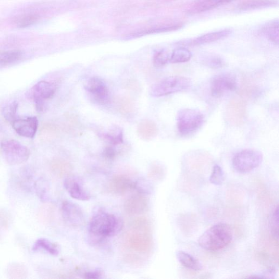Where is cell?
Here are the masks:
<instances>
[{
    "instance_id": "cell-1",
    "label": "cell",
    "mask_w": 279,
    "mask_h": 279,
    "mask_svg": "<svg viewBox=\"0 0 279 279\" xmlns=\"http://www.w3.org/2000/svg\"><path fill=\"white\" fill-rule=\"evenodd\" d=\"M234 231L230 225L220 223L212 226L199 237L198 243L201 248L210 251L224 249L233 240Z\"/></svg>"
},
{
    "instance_id": "cell-2",
    "label": "cell",
    "mask_w": 279,
    "mask_h": 279,
    "mask_svg": "<svg viewBox=\"0 0 279 279\" xmlns=\"http://www.w3.org/2000/svg\"><path fill=\"white\" fill-rule=\"evenodd\" d=\"M122 226L121 221L115 216L100 212L90 220L88 231L89 235L98 241L115 235Z\"/></svg>"
},
{
    "instance_id": "cell-3",
    "label": "cell",
    "mask_w": 279,
    "mask_h": 279,
    "mask_svg": "<svg viewBox=\"0 0 279 279\" xmlns=\"http://www.w3.org/2000/svg\"><path fill=\"white\" fill-rule=\"evenodd\" d=\"M149 224L144 218L135 220L126 236L125 242L127 247L139 253L147 252L151 247V239L148 234Z\"/></svg>"
},
{
    "instance_id": "cell-4",
    "label": "cell",
    "mask_w": 279,
    "mask_h": 279,
    "mask_svg": "<svg viewBox=\"0 0 279 279\" xmlns=\"http://www.w3.org/2000/svg\"><path fill=\"white\" fill-rule=\"evenodd\" d=\"M204 117L199 111L184 109L180 110L177 116V126L179 134L184 137L195 134L202 127Z\"/></svg>"
},
{
    "instance_id": "cell-5",
    "label": "cell",
    "mask_w": 279,
    "mask_h": 279,
    "mask_svg": "<svg viewBox=\"0 0 279 279\" xmlns=\"http://www.w3.org/2000/svg\"><path fill=\"white\" fill-rule=\"evenodd\" d=\"M192 86L190 78L180 76H172L164 79L154 85L150 94L152 96L159 97L187 91Z\"/></svg>"
},
{
    "instance_id": "cell-6",
    "label": "cell",
    "mask_w": 279,
    "mask_h": 279,
    "mask_svg": "<svg viewBox=\"0 0 279 279\" xmlns=\"http://www.w3.org/2000/svg\"><path fill=\"white\" fill-rule=\"evenodd\" d=\"M0 147L4 158L10 165H19L30 158L31 153L28 148L15 140H5Z\"/></svg>"
},
{
    "instance_id": "cell-7",
    "label": "cell",
    "mask_w": 279,
    "mask_h": 279,
    "mask_svg": "<svg viewBox=\"0 0 279 279\" xmlns=\"http://www.w3.org/2000/svg\"><path fill=\"white\" fill-rule=\"evenodd\" d=\"M263 160V155L252 149L243 150L235 156L232 160L234 169L240 174H248L258 168Z\"/></svg>"
},
{
    "instance_id": "cell-8",
    "label": "cell",
    "mask_w": 279,
    "mask_h": 279,
    "mask_svg": "<svg viewBox=\"0 0 279 279\" xmlns=\"http://www.w3.org/2000/svg\"><path fill=\"white\" fill-rule=\"evenodd\" d=\"M237 85V80L234 74H220L213 78L211 82L212 95L216 98L222 97L226 94L235 91Z\"/></svg>"
},
{
    "instance_id": "cell-9",
    "label": "cell",
    "mask_w": 279,
    "mask_h": 279,
    "mask_svg": "<svg viewBox=\"0 0 279 279\" xmlns=\"http://www.w3.org/2000/svg\"><path fill=\"white\" fill-rule=\"evenodd\" d=\"M56 86L49 82L40 81L33 86L28 92L31 99L34 101L38 111H43L45 100L51 99L56 92Z\"/></svg>"
},
{
    "instance_id": "cell-10",
    "label": "cell",
    "mask_w": 279,
    "mask_h": 279,
    "mask_svg": "<svg viewBox=\"0 0 279 279\" xmlns=\"http://www.w3.org/2000/svg\"><path fill=\"white\" fill-rule=\"evenodd\" d=\"M85 88L91 95L96 103L104 105L109 102V89L100 79L98 78L90 79L87 81Z\"/></svg>"
},
{
    "instance_id": "cell-11",
    "label": "cell",
    "mask_w": 279,
    "mask_h": 279,
    "mask_svg": "<svg viewBox=\"0 0 279 279\" xmlns=\"http://www.w3.org/2000/svg\"><path fill=\"white\" fill-rule=\"evenodd\" d=\"M246 105L241 100L233 99L227 106L226 117L229 124L235 126L242 125L245 120Z\"/></svg>"
},
{
    "instance_id": "cell-12",
    "label": "cell",
    "mask_w": 279,
    "mask_h": 279,
    "mask_svg": "<svg viewBox=\"0 0 279 279\" xmlns=\"http://www.w3.org/2000/svg\"><path fill=\"white\" fill-rule=\"evenodd\" d=\"M61 211L64 219L69 225L78 227L84 224V213L77 204L70 201H64L62 204Z\"/></svg>"
},
{
    "instance_id": "cell-13",
    "label": "cell",
    "mask_w": 279,
    "mask_h": 279,
    "mask_svg": "<svg viewBox=\"0 0 279 279\" xmlns=\"http://www.w3.org/2000/svg\"><path fill=\"white\" fill-rule=\"evenodd\" d=\"M38 120L36 117H27L16 119L13 123V128L21 136L34 138L38 127Z\"/></svg>"
},
{
    "instance_id": "cell-14",
    "label": "cell",
    "mask_w": 279,
    "mask_h": 279,
    "mask_svg": "<svg viewBox=\"0 0 279 279\" xmlns=\"http://www.w3.org/2000/svg\"><path fill=\"white\" fill-rule=\"evenodd\" d=\"M136 188V182L124 175L114 176L109 183L110 191L117 195H124Z\"/></svg>"
},
{
    "instance_id": "cell-15",
    "label": "cell",
    "mask_w": 279,
    "mask_h": 279,
    "mask_svg": "<svg viewBox=\"0 0 279 279\" xmlns=\"http://www.w3.org/2000/svg\"><path fill=\"white\" fill-rule=\"evenodd\" d=\"M148 207V201L144 194L139 193L126 200L124 208L129 215H138L144 213Z\"/></svg>"
},
{
    "instance_id": "cell-16",
    "label": "cell",
    "mask_w": 279,
    "mask_h": 279,
    "mask_svg": "<svg viewBox=\"0 0 279 279\" xmlns=\"http://www.w3.org/2000/svg\"><path fill=\"white\" fill-rule=\"evenodd\" d=\"M64 187L72 198L87 201L90 199L89 194L84 190L79 179L75 177L69 176L64 180Z\"/></svg>"
},
{
    "instance_id": "cell-17",
    "label": "cell",
    "mask_w": 279,
    "mask_h": 279,
    "mask_svg": "<svg viewBox=\"0 0 279 279\" xmlns=\"http://www.w3.org/2000/svg\"><path fill=\"white\" fill-rule=\"evenodd\" d=\"M234 0H196L189 8L188 12L198 14L215 9L233 2Z\"/></svg>"
},
{
    "instance_id": "cell-18",
    "label": "cell",
    "mask_w": 279,
    "mask_h": 279,
    "mask_svg": "<svg viewBox=\"0 0 279 279\" xmlns=\"http://www.w3.org/2000/svg\"><path fill=\"white\" fill-rule=\"evenodd\" d=\"M176 255L179 263L189 269L200 271L203 269L201 262L190 253L178 250L176 252Z\"/></svg>"
},
{
    "instance_id": "cell-19",
    "label": "cell",
    "mask_w": 279,
    "mask_h": 279,
    "mask_svg": "<svg viewBox=\"0 0 279 279\" xmlns=\"http://www.w3.org/2000/svg\"><path fill=\"white\" fill-rule=\"evenodd\" d=\"M137 132L140 137L145 141H150L157 135L158 129L154 122L144 120L138 124Z\"/></svg>"
},
{
    "instance_id": "cell-20",
    "label": "cell",
    "mask_w": 279,
    "mask_h": 279,
    "mask_svg": "<svg viewBox=\"0 0 279 279\" xmlns=\"http://www.w3.org/2000/svg\"><path fill=\"white\" fill-rule=\"evenodd\" d=\"M231 32V30H225L209 33L194 39L191 44L193 45H198L214 42L229 36Z\"/></svg>"
},
{
    "instance_id": "cell-21",
    "label": "cell",
    "mask_w": 279,
    "mask_h": 279,
    "mask_svg": "<svg viewBox=\"0 0 279 279\" xmlns=\"http://www.w3.org/2000/svg\"><path fill=\"white\" fill-rule=\"evenodd\" d=\"M262 35L275 44H278L279 30L278 21L274 20L268 22L261 30Z\"/></svg>"
},
{
    "instance_id": "cell-22",
    "label": "cell",
    "mask_w": 279,
    "mask_h": 279,
    "mask_svg": "<svg viewBox=\"0 0 279 279\" xmlns=\"http://www.w3.org/2000/svg\"><path fill=\"white\" fill-rule=\"evenodd\" d=\"M32 249L35 251L43 250L53 256L58 255L59 253V250L57 246L45 239H40L37 240L33 246Z\"/></svg>"
},
{
    "instance_id": "cell-23",
    "label": "cell",
    "mask_w": 279,
    "mask_h": 279,
    "mask_svg": "<svg viewBox=\"0 0 279 279\" xmlns=\"http://www.w3.org/2000/svg\"><path fill=\"white\" fill-rule=\"evenodd\" d=\"M274 5L272 0H248L241 4L239 9L243 11L260 9Z\"/></svg>"
},
{
    "instance_id": "cell-24",
    "label": "cell",
    "mask_w": 279,
    "mask_h": 279,
    "mask_svg": "<svg viewBox=\"0 0 279 279\" xmlns=\"http://www.w3.org/2000/svg\"><path fill=\"white\" fill-rule=\"evenodd\" d=\"M192 56L191 52L188 49L177 48L170 55V62L172 63H184L190 61Z\"/></svg>"
},
{
    "instance_id": "cell-25",
    "label": "cell",
    "mask_w": 279,
    "mask_h": 279,
    "mask_svg": "<svg viewBox=\"0 0 279 279\" xmlns=\"http://www.w3.org/2000/svg\"><path fill=\"white\" fill-rule=\"evenodd\" d=\"M22 55V53L18 51L6 52L0 54V66H6L18 61Z\"/></svg>"
},
{
    "instance_id": "cell-26",
    "label": "cell",
    "mask_w": 279,
    "mask_h": 279,
    "mask_svg": "<svg viewBox=\"0 0 279 279\" xmlns=\"http://www.w3.org/2000/svg\"><path fill=\"white\" fill-rule=\"evenodd\" d=\"M18 109V103L13 102L8 104L3 110L4 118L8 122L13 123L16 119H17V112Z\"/></svg>"
},
{
    "instance_id": "cell-27",
    "label": "cell",
    "mask_w": 279,
    "mask_h": 279,
    "mask_svg": "<svg viewBox=\"0 0 279 279\" xmlns=\"http://www.w3.org/2000/svg\"><path fill=\"white\" fill-rule=\"evenodd\" d=\"M225 174L220 166L216 165L213 168L212 174L210 177V182L216 185L223 184L225 180Z\"/></svg>"
},
{
    "instance_id": "cell-28",
    "label": "cell",
    "mask_w": 279,
    "mask_h": 279,
    "mask_svg": "<svg viewBox=\"0 0 279 279\" xmlns=\"http://www.w3.org/2000/svg\"><path fill=\"white\" fill-rule=\"evenodd\" d=\"M39 16L37 14L24 15L16 21V26L19 28H24L32 26L39 19Z\"/></svg>"
},
{
    "instance_id": "cell-29",
    "label": "cell",
    "mask_w": 279,
    "mask_h": 279,
    "mask_svg": "<svg viewBox=\"0 0 279 279\" xmlns=\"http://www.w3.org/2000/svg\"><path fill=\"white\" fill-rule=\"evenodd\" d=\"M270 228L272 235L275 239H277L278 237V206L274 207L270 219Z\"/></svg>"
},
{
    "instance_id": "cell-30",
    "label": "cell",
    "mask_w": 279,
    "mask_h": 279,
    "mask_svg": "<svg viewBox=\"0 0 279 279\" xmlns=\"http://www.w3.org/2000/svg\"><path fill=\"white\" fill-rule=\"evenodd\" d=\"M170 55L166 51H161L156 54L153 58V64L155 67L160 68L170 61Z\"/></svg>"
},
{
    "instance_id": "cell-31",
    "label": "cell",
    "mask_w": 279,
    "mask_h": 279,
    "mask_svg": "<svg viewBox=\"0 0 279 279\" xmlns=\"http://www.w3.org/2000/svg\"><path fill=\"white\" fill-rule=\"evenodd\" d=\"M205 64L212 68L218 69L224 67L225 63L222 59L217 56H210L204 60Z\"/></svg>"
},
{
    "instance_id": "cell-32",
    "label": "cell",
    "mask_w": 279,
    "mask_h": 279,
    "mask_svg": "<svg viewBox=\"0 0 279 279\" xmlns=\"http://www.w3.org/2000/svg\"><path fill=\"white\" fill-rule=\"evenodd\" d=\"M119 108L121 112L130 113L134 111L135 106L132 100L128 98H124L119 101Z\"/></svg>"
},
{
    "instance_id": "cell-33",
    "label": "cell",
    "mask_w": 279,
    "mask_h": 279,
    "mask_svg": "<svg viewBox=\"0 0 279 279\" xmlns=\"http://www.w3.org/2000/svg\"><path fill=\"white\" fill-rule=\"evenodd\" d=\"M54 170L61 176H64L70 173L72 170L71 164L64 161H57L54 164Z\"/></svg>"
},
{
    "instance_id": "cell-34",
    "label": "cell",
    "mask_w": 279,
    "mask_h": 279,
    "mask_svg": "<svg viewBox=\"0 0 279 279\" xmlns=\"http://www.w3.org/2000/svg\"><path fill=\"white\" fill-rule=\"evenodd\" d=\"M105 137L112 145H118L124 142L123 134L120 131L118 133H110L105 135Z\"/></svg>"
},
{
    "instance_id": "cell-35",
    "label": "cell",
    "mask_w": 279,
    "mask_h": 279,
    "mask_svg": "<svg viewBox=\"0 0 279 279\" xmlns=\"http://www.w3.org/2000/svg\"><path fill=\"white\" fill-rule=\"evenodd\" d=\"M36 188L40 198H44L46 193V187L44 180L42 179L38 180L36 183Z\"/></svg>"
},
{
    "instance_id": "cell-36",
    "label": "cell",
    "mask_w": 279,
    "mask_h": 279,
    "mask_svg": "<svg viewBox=\"0 0 279 279\" xmlns=\"http://www.w3.org/2000/svg\"><path fill=\"white\" fill-rule=\"evenodd\" d=\"M103 154L106 159L112 160L116 157L117 153L113 148L108 147L104 150Z\"/></svg>"
},
{
    "instance_id": "cell-37",
    "label": "cell",
    "mask_w": 279,
    "mask_h": 279,
    "mask_svg": "<svg viewBox=\"0 0 279 279\" xmlns=\"http://www.w3.org/2000/svg\"><path fill=\"white\" fill-rule=\"evenodd\" d=\"M102 275L100 271H93L86 273L84 274V277L86 278H100Z\"/></svg>"
},
{
    "instance_id": "cell-38",
    "label": "cell",
    "mask_w": 279,
    "mask_h": 279,
    "mask_svg": "<svg viewBox=\"0 0 279 279\" xmlns=\"http://www.w3.org/2000/svg\"><path fill=\"white\" fill-rule=\"evenodd\" d=\"M3 130V128L1 125H0V132H2V130Z\"/></svg>"
}]
</instances>
